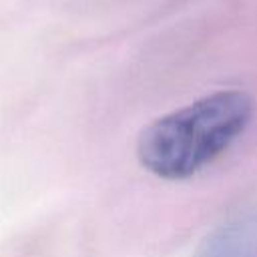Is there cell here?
Instances as JSON below:
<instances>
[{
  "label": "cell",
  "instance_id": "2",
  "mask_svg": "<svg viewBox=\"0 0 257 257\" xmlns=\"http://www.w3.org/2000/svg\"><path fill=\"white\" fill-rule=\"evenodd\" d=\"M195 257H257V205L207 233Z\"/></svg>",
  "mask_w": 257,
  "mask_h": 257
},
{
  "label": "cell",
  "instance_id": "1",
  "mask_svg": "<svg viewBox=\"0 0 257 257\" xmlns=\"http://www.w3.org/2000/svg\"><path fill=\"white\" fill-rule=\"evenodd\" d=\"M253 108L245 90L205 94L149 122L137 139V159L159 179H189L233 147L249 126Z\"/></svg>",
  "mask_w": 257,
  "mask_h": 257
}]
</instances>
